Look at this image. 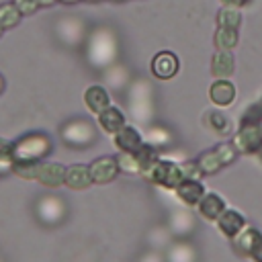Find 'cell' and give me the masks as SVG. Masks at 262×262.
Wrapping results in <instances>:
<instances>
[{
  "label": "cell",
  "instance_id": "836d02e7",
  "mask_svg": "<svg viewBox=\"0 0 262 262\" xmlns=\"http://www.w3.org/2000/svg\"><path fill=\"white\" fill-rule=\"evenodd\" d=\"M2 90H4V78L0 76V92H2Z\"/></svg>",
  "mask_w": 262,
  "mask_h": 262
},
{
  "label": "cell",
  "instance_id": "7a4b0ae2",
  "mask_svg": "<svg viewBox=\"0 0 262 262\" xmlns=\"http://www.w3.org/2000/svg\"><path fill=\"white\" fill-rule=\"evenodd\" d=\"M149 182L158 184V186H164V188H170L174 190L182 180H184V174H182V168L180 164L172 162V160H158L145 174H143Z\"/></svg>",
  "mask_w": 262,
  "mask_h": 262
},
{
  "label": "cell",
  "instance_id": "ba28073f",
  "mask_svg": "<svg viewBox=\"0 0 262 262\" xmlns=\"http://www.w3.org/2000/svg\"><path fill=\"white\" fill-rule=\"evenodd\" d=\"M143 143V137L141 133L133 127V125H123L117 133H115V145L119 151H125V154H135Z\"/></svg>",
  "mask_w": 262,
  "mask_h": 262
},
{
  "label": "cell",
  "instance_id": "d4e9b609",
  "mask_svg": "<svg viewBox=\"0 0 262 262\" xmlns=\"http://www.w3.org/2000/svg\"><path fill=\"white\" fill-rule=\"evenodd\" d=\"M37 168H39V162H12V172L25 180H35L37 176Z\"/></svg>",
  "mask_w": 262,
  "mask_h": 262
},
{
  "label": "cell",
  "instance_id": "5bb4252c",
  "mask_svg": "<svg viewBox=\"0 0 262 262\" xmlns=\"http://www.w3.org/2000/svg\"><path fill=\"white\" fill-rule=\"evenodd\" d=\"M84 102H86L88 111H92L94 115H100L104 108L111 106V96H108V92H106L102 86L94 84V86H88V88H86V92H84Z\"/></svg>",
  "mask_w": 262,
  "mask_h": 262
},
{
  "label": "cell",
  "instance_id": "7c38bea8",
  "mask_svg": "<svg viewBox=\"0 0 262 262\" xmlns=\"http://www.w3.org/2000/svg\"><path fill=\"white\" fill-rule=\"evenodd\" d=\"M196 207H199V213L209 221H217L221 217V213L227 209L225 201L219 192H205V196L199 201Z\"/></svg>",
  "mask_w": 262,
  "mask_h": 262
},
{
  "label": "cell",
  "instance_id": "277c9868",
  "mask_svg": "<svg viewBox=\"0 0 262 262\" xmlns=\"http://www.w3.org/2000/svg\"><path fill=\"white\" fill-rule=\"evenodd\" d=\"M88 168H90L92 184H108L119 174V164H117L115 156H100V158L92 160Z\"/></svg>",
  "mask_w": 262,
  "mask_h": 262
},
{
  "label": "cell",
  "instance_id": "3957f363",
  "mask_svg": "<svg viewBox=\"0 0 262 262\" xmlns=\"http://www.w3.org/2000/svg\"><path fill=\"white\" fill-rule=\"evenodd\" d=\"M235 149L239 154H248V156H258V151L262 149V125H242L237 127L233 141Z\"/></svg>",
  "mask_w": 262,
  "mask_h": 262
},
{
  "label": "cell",
  "instance_id": "9a60e30c",
  "mask_svg": "<svg viewBox=\"0 0 262 262\" xmlns=\"http://www.w3.org/2000/svg\"><path fill=\"white\" fill-rule=\"evenodd\" d=\"M235 70V59L231 55V51H215L211 57V74L215 76V80L219 78H229Z\"/></svg>",
  "mask_w": 262,
  "mask_h": 262
},
{
  "label": "cell",
  "instance_id": "f35d334b",
  "mask_svg": "<svg viewBox=\"0 0 262 262\" xmlns=\"http://www.w3.org/2000/svg\"><path fill=\"white\" fill-rule=\"evenodd\" d=\"M260 102H262V98H260Z\"/></svg>",
  "mask_w": 262,
  "mask_h": 262
},
{
  "label": "cell",
  "instance_id": "f1b7e54d",
  "mask_svg": "<svg viewBox=\"0 0 262 262\" xmlns=\"http://www.w3.org/2000/svg\"><path fill=\"white\" fill-rule=\"evenodd\" d=\"M10 151H12V143H8L4 137H0V158L10 156Z\"/></svg>",
  "mask_w": 262,
  "mask_h": 262
},
{
  "label": "cell",
  "instance_id": "9c48e42d",
  "mask_svg": "<svg viewBox=\"0 0 262 262\" xmlns=\"http://www.w3.org/2000/svg\"><path fill=\"white\" fill-rule=\"evenodd\" d=\"M174 192H176V196H178L184 205H188V207H196L199 201L205 196V186H203L201 180L184 178V180L174 188Z\"/></svg>",
  "mask_w": 262,
  "mask_h": 262
},
{
  "label": "cell",
  "instance_id": "5b68a950",
  "mask_svg": "<svg viewBox=\"0 0 262 262\" xmlns=\"http://www.w3.org/2000/svg\"><path fill=\"white\" fill-rule=\"evenodd\" d=\"M178 68H180V61H178L176 53H172V51H160L151 59V74L160 80L174 78L178 74Z\"/></svg>",
  "mask_w": 262,
  "mask_h": 262
},
{
  "label": "cell",
  "instance_id": "603a6c76",
  "mask_svg": "<svg viewBox=\"0 0 262 262\" xmlns=\"http://www.w3.org/2000/svg\"><path fill=\"white\" fill-rule=\"evenodd\" d=\"M242 125H262V102H252L239 117V127Z\"/></svg>",
  "mask_w": 262,
  "mask_h": 262
},
{
  "label": "cell",
  "instance_id": "d6986e66",
  "mask_svg": "<svg viewBox=\"0 0 262 262\" xmlns=\"http://www.w3.org/2000/svg\"><path fill=\"white\" fill-rule=\"evenodd\" d=\"M215 23H217V27H223V29H239V25H242V12L235 6H221L217 10Z\"/></svg>",
  "mask_w": 262,
  "mask_h": 262
},
{
  "label": "cell",
  "instance_id": "6da1fadb",
  "mask_svg": "<svg viewBox=\"0 0 262 262\" xmlns=\"http://www.w3.org/2000/svg\"><path fill=\"white\" fill-rule=\"evenodd\" d=\"M51 151V139L45 133H29L12 143V162H41Z\"/></svg>",
  "mask_w": 262,
  "mask_h": 262
},
{
  "label": "cell",
  "instance_id": "1f68e13d",
  "mask_svg": "<svg viewBox=\"0 0 262 262\" xmlns=\"http://www.w3.org/2000/svg\"><path fill=\"white\" fill-rule=\"evenodd\" d=\"M37 2H39V6H41V8H47V6H53L57 0H37Z\"/></svg>",
  "mask_w": 262,
  "mask_h": 262
},
{
  "label": "cell",
  "instance_id": "83f0119b",
  "mask_svg": "<svg viewBox=\"0 0 262 262\" xmlns=\"http://www.w3.org/2000/svg\"><path fill=\"white\" fill-rule=\"evenodd\" d=\"M180 168H182L184 178H194V180H201V176H203V172L199 170L196 162H184V164H180Z\"/></svg>",
  "mask_w": 262,
  "mask_h": 262
},
{
  "label": "cell",
  "instance_id": "44dd1931",
  "mask_svg": "<svg viewBox=\"0 0 262 262\" xmlns=\"http://www.w3.org/2000/svg\"><path fill=\"white\" fill-rule=\"evenodd\" d=\"M196 166H199V170L203 172V176L217 174L221 168H225V166L221 164V160H219V156H217L215 149H207V151H203V154L196 158Z\"/></svg>",
  "mask_w": 262,
  "mask_h": 262
},
{
  "label": "cell",
  "instance_id": "d6a6232c",
  "mask_svg": "<svg viewBox=\"0 0 262 262\" xmlns=\"http://www.w3.org/2000/svg\"><path fill=\"white\" fill-rule=\"evenodd\" d=\"M59 2H63V4H76V2H80V0H59Z\"/></svg>",
  "mask_w": 262,
  "mask_h": 262
},
{
  "label": "cell",
  "instance_id": "484cf974",
  "mask_svg": "<svg viewBox=\"0 0 262 262\" xmlns=\"http://www.w3.org/2000/svg\"><path fill=\"white\" fill-rule=\"evenodd\" d=\"M215 151H217V156H219V160H221V164L223 166H229V164H233L235 162V158H237V149H235V145L233 143H227V141H223V143H219L217 147H215Z\"/></svg>",
  "mask_w": 262,
  "mask_h": 262
},
{
  "label": "cell",
  "instance_id": "8fae6325",
  "mask_svg": "<svg viewBox=\"0 0 262 262\" xmlns=\"http://www.w3.org/2000/svg\"><path fill=\"white\" fill-rule=\"evenodd\" d=\"M63 184L72 190H86L92 184V176H90V168L84 164H72L70 168H66V180Z\"/></svg>",
  "mask_w": 262,
  "mask_h": 262
},
{
  "label": "cell",
  "instance_id": "e0dca14e",
  "mask_svg": "<svg viewBox=\"0 0 262 262\" xmlns=\"http://www.w3.org/2000/svg\"><path fill=\"white\" fill-rule=\"evenodd\" d=\"M213 43H215V49H219V51H231L239 43V33H237V29L217 27V31L213 35Z\"/></svg>",
  "mask_w": 262,
  "mask_h": 262
},
{
  "label": "cell",
  "instance_id": "ffe728a7",
  "mask_svg": "<svg viewBox=\"0 0 262 262\" xmlns=\"http://www.w3.org/2000/svg\"><path fill=\"white\" fill-rule=\"evenodd\" d=\"M135 156V160H137V164H139V170H141V174H145L158 160H160V151H158V147L156 145H149V143H141V147L133 154Z\"/></svg>",
  "mask_w": 262,
  "mask_h": 262
},
{
  "label": "cell",
  "instance_id": "e575fe53",
  "mask_svg": "<svg viewBox=\"0 0 262 262\" xmlns=\"http://www.w3.org/2000/svg\"><path fill=\"white\" fill-rule=\"evenodd\" d=\"M258 158H260V162H262V149H260V151H258Z\"/></svg>",
  "mask_w": 262,
  "mask_h": 262
},
{
  "label": "cell",
  "instance_id": "4fadbf2b",
  "mask_svg": "<svg viewBox=\"0 0 262 262\" xmlns=\"http://www.w3.org/2000/svg\"><path fill=\"white\" fill-rule=\"evenodd\" d=\"M258 242H262V231L256 229L254 225H246V227L233 237V248H235L237 254L250 256V252L258 246Z\"/></svg>",
  "mask_w": 262,
  "mask_h": 262
},
{
  "label": "cell",
  "instance_id": "ac0fdd59",
  "mask_svg": "<svg viewBox=\"0 0 262 262\" xmlns=\"http://www.w3.org/2000/svg\"><path fill=\"white\" fill-rule=\"evenodd\" d=\"M205 125L213 129L219 135H229L231 133V119L223 111H209L205 115Z\"/></svg>",
  "mask_w": 262,
  "mask_h": 262
},
{
  "label": "cell",
  "instance_id": "74e56055",
  "mask_svg": "<svg viewBox=\"0 0 262 262\" xmlns=\"http://www.w3.org/2000/svg\"><path fill=\"white\" fill-rule=\"evenodd\" d=\"M115 2H125V0H115Z\"/></svg>",
  "mask_w": 262,
  "mask_h": 262
},
{
  "label": "cell",
  "instance_id": "8d00e7d4",
  "mask_svg": "<svg viewBox=\"0 0 262 262\" xmlns=\"http://www.w3.org/2000/svg\"><path fill=\"white\" fill-rule=\"evenodd\" d=\"M2 31H4V29H2V25H0V37H2Z\"/></svg>",
  "mask_w": 262,
  "mask_h": 262
},
{
  "label": "cell",
  "instance_id": "30bf717a",
  "mask_svg": "<svg viewBox=\"0 0 262 262\" xmlns=\"http://www.w3.org/2000/svg\"><path fill=\"white\" fill-rule=\"evenodd\" d=\"M217 227H219V231H221L225 237L233 239V237L246 227V217H244L237 209H225V211L221 213V217L217 219Z\"/></svg>",
  "mask_w": 262,
  "mask_h": 262
},
{
  "label": "cell",
  "instance_id": "52a82bcc",
  "mask_svg": "<svg viewBox=\"0 0 262 262\" xmlns=\"http://www.w3.org/2000/svg\"><path fill=\"white\" fill-rule=\"evenodd\" d=\"M209 98L217 106H229L235 100V86L229 78H219L209 86Z\"/></svg>",
  "mask_w": 262,
  "mask_h": 262
},
{
  "label": "cell",
  "instance_id": "8992f818",
  "mask_svg": "<svg viewBox=\"0 0 262 262\" xmlns=\"http://www.w3.org/2000/svg\"><path fill=\"white\" fill-rule=\"evenodd\" d=\"M35 180H39L43 186L57 188V186H61V184H63V180H66V166H63V164H59V162L39 164Z\"/></svg>",
  "mask_w": 262,
  "mask_h": 262
},
{
  "label": "cell",
  "instance_id": "d590c367",
  "mask_svg": "<svg viewBox=\"0 0 262 262\" xmlns=\"http://www.w3.org/2000/svg\"><path fill=\"white\" fill-rule=\"evenodd\" d=\"M86 2H102V0H86Z\"/></svg>",
  "mask_w": 262,
  "mask_h": 262
},
{
  "label": "cell",
  "instance_id": "7402d4cb",
  "mask_svg": "<svg viewBox=\"0 0 262 262\" xmlns=\"http://www.w3.org/2000/svg\"><path fill=\"white\" fill-rule=\"evenodd\" d=\"M20 18H23V14L12 2H2L0 4V25H2V29L16 27L20 23Z\"/></svg>",
  "mask_w": 262,
  "mask_h": 262
},
{
  "label": "cell",
  "instance_id": "f546056e",
  "mask_svg": "<svg viewBox=\"0 0 262 262\" xmlns=\"http://www.w3.org/2000/svg\"><path fill=\"white\" fill-rule=\"evenodd\" d=\"M250 258H252L254 262H262V242H258V246L250 252Z\"/></svg>",
  "mask_w": 262,
  "mask_h": 262
},
{
  "label": "cell",
  "instance_id": "4316f807",
  "mask_svg": "<svg viewBox=\"0 0 262 262\" xmlns=\"http://www.w3.org/2000/svg\"><path fill=\"white\" fill-rule=\"evenodd\" d=\"M12 4L20 10L23 16H29V14L37 12V8H39V2L37 0H12Z\"/></svg>",
  "mask_w": 262,
  "mask_h": 262
},
{
  "label": "cell",
  "instance_id": "2e32d148",
  "mask_svg": "<svg viewBox=\"0 0 262 262\" xmlns=\"http://www.w3.org/2000/svg\"><path fill=\"white\" fill-rule=\"evenodd\" d=\"M98 125H100V129L104 131V133H111V135H115L123 125H125V115H123V111L119 108V106H108V108H104L100 115H98Z\"/></svg>",
  "mask_w": 262,
  "mask_h": 262
},
{
  "label": "cell",
  "instance_id": "cb8c5ba5",
  "mask_svg": "<svg viewBox=\"0 0 262 262\" xmlns=\"http://www.w3.org/2000/svg\"><path fill=\"white\" fill-rule=\"evenodd\" d=\"M117 158V164H119V172H125V174H139V164L135 160L133 154H125V151H119Z\"/></svg>",
  "mask_w": 262,
  "mask_h": 262
},
{
  "label": "cell",
  "instance_id": "4dcf8cb0",
  "mask_svg": "<svg viewBox=\"0 0 262 262\" xmlns=\"http://www.w3.org/2000/svg\"><path fill=\"white\" fill-rule=\"evenodd\" d=\"M223 2V6H235V8H242V6H246L250 0H221Z\"/></svg>",
  "mask_w": 262,
  "mask_h": 262
}]
</instances>
